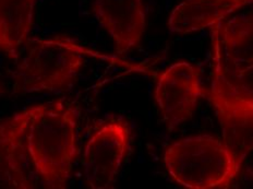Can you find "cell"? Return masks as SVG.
<instances>
[{
    "mask_svg": "<svg viewBox=\"0 0 253 189\" xmlns=\"http://www.w3.org/2000/svg\"><path fill=\"white\" fill-rule=\"evenodd\" d=\"M78 124L79 109L69 102L32 106L26 148L44 188H67L79 156Z\"/></svg>",
    "mask_w": 253,
    "mask_h": 189,
    "instance_id": "obj_1",
    "label": "cell"
},
{
    "mask_svg": "<svg viewBox=\"0 0 253 189\" xmlns=\"http://www.w3.org/2000/svg\"><path fill=\"white\" fill-rule=\"evenodd\" d=\"M89 50L69 36L31 40L14 72L18 93L62 92L76 82Z\"/></svg>",
    "mask_w": 253,
    "mask_h": 189,
    "instance_id": "obj_2",
    "label": "cell"
},
{
    "mask_svg": "<svg viewBox=\"0 0 253 189\" xmlns=\"http://www.w3.org/2000/svg\"><path fill=\"white\" fill-rule=\"evenodd\" d=\"M164 163L170 178L191 189L228 188L240 169L223 140L213 136H190L168 145Z\"/></svg>",
    "mask_w": 253,
    "mask_h": 189,
    "instance_id": "obj_3",
    "label": "cell"
},
{
    "mask_svg": "<svg viewBox=\"0 0 253 189\" xmlns=\"http://www.w3.org/2000/svg\"><path fill=\"white\" fill-rule=\"evenodd\" d=\"M131 128L123 118L102 124L88 139L82 157L83 174L92 189L113 187L130 150Z\"/></svg>",
    "mask_w": 253,
    "mask_h": 189,
    "instance_id": "obj_4",
    "label": "cell"
},
{
    "mask_svg": "<svg viewBox=\"0 0 253 189\" xmlns=\"http://www.w3.org/2000/svg\"><path fill=\"white\" fill-rule=\"evenodd\" d=\"M205 97L214 106L223 141L241 169L246 157L253 151V103L230 90L215 64L213 80L210 89H205Z\"/></svg>",
    "mask_w": 253,
    "mask_h": 189,
    "instance_id": "obj_5",
    "label": "cell"
},
{
    "mask_svg": "<svg viewBox=\"0 0 253 189\" xmlns=\"http://www.w3.org/2000/svg\"><path fill=\"white\" fill-rule=\"evenodd\" d=\"M154 97L167 129L175 130L193 116L205 97L201 71L188 61L171 65L158 78Z\"/></svg>",
    "mask_w": 253,
    "mask_h": 189,
    "instance_id": "obj_6",
    "label": "cell"
},
{
    "mask_svg": "<svg viewBox=\"0 0 253 189\" xmlns=\"http://www.w3.org/2000/svg\"><path fill=\"white\" fill-rule=\"evenodd\" d=\"M32 106L0 120V189L38 187L39 176L26 148Z\"/></svg>",
    "mask_w": 253,
    "mask_h": 189,
    "instance_id": "obj_7",
    "label": "cell"
},
{
    "mask_svg": "<svg viewBox=\"0 0 253 189\" xmlns=\"http://www.w3.org/2000/svg\"><path fill=\"white\" fill-rule=\"evenodd\" d=\"M92 10L113 39L118 55H126L140 46L146 29L142 0H94Z\"/></svg>",
    "mask_w": 253,
    "mask_h": 189,
    "instance_id": "obj_8",
    "label": "cell"
},
{
    "mask_svg": "<svg viewBox=\"0 0 253 189\" xmlns=\"http://www.w3.org/2000/svg\"><path fill=\"white\" fill-rule=\"evenodd\" d=\"M211 29L214 55L226 71L253 65V9L230 15Z\"/></svg>",
    "mask_w": 253,
    "mask_h": 189,
    "instance_id": "obj_9",
    "label": "cell"
},
{
    "mask_svg": "<svg viewBox=\"0 0 253 189\" xmlns=\"http://www.w3.org/2000/svg\"><path fill=\"white\" fill-rule=\"evenodd\" d=\"M252 6L253 0H183L171 11L168 28L177 34L198 32Z\"/></svg>",
    "mask_w": 253,
    "mask_h": 189,
    "instance_id": "obj_10",
    "label": "cell"
},
{
    "mask_svg": "<svg viewBox=\"0 0 253 189\" xmlns=\"http://www.w3.org/2000/svg\"><path fill=\"white\" fill-rule=\"evenodd\" d=\"M36 0H0V50L13 61L34 24Z\"/></svg>",
    "mask_w": 253,
    "mask_h": 189,
    "instance_id": "obj_11",
    "label": "cell"
},
{
    "mask_svg": "<svg viewBox=\"0 0 253 189\" xmlns=\"http://www.w3.org/2000/svg\"><path fill=\"white\" fill-rule=\"evenodd\" d=\"M214 64L218 67L226 85L237 95L253 103V65L239 71H226L214 55Z\"/></svg>",
    "mask_w": 253,
    "mask_h": 189,
    "instance_id": "obj_12",
    "label": "cell"
},
{
    "mask_svg": "<svg viewBox=\"0 0 253 189\" xmlns=\"http://www.w3.org/2000/svg\"><path fill=\"white\" fill-rule=\"evenodd\" d=\"M252 7H253V6H252Z\"/></svg>",
    "mask_w": 253,
    "mask_h": 189,
    "instance_id": "obj_13",
    "label": "cell"
}]
</instances>
